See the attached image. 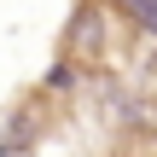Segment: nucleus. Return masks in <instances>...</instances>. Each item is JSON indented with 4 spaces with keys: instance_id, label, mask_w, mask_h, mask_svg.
Masks as SVG:
<instances>
[{
    "instance_id": "f257e3e1",
    "label": "nucleus",
    "mask_w": 157,
    "mask_h": 157,
    "mask_svg": "<svg viewBox=\"0 0 157 157\" xmlns=\"http://www.w3.org/2000/svg\"><path fill=\"white\" fill-rule=\"evenodd\" d=\"M128 12L140 17V29H151V35H157V0H128Z\"/></svg>"
}]
</instances>
